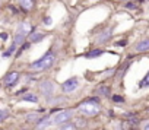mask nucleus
Listing matches in <instances>:
<instances>
[{"label": "nucleus", "mask_w": 149, "mask_h": 130, "mask_svg": "<svg viewBox=\"0 0 149 130\" xmlns=\"http://www.w3.org/2000/svg\"><path fill=\"white\" fill-rule=\"evenodd\" d=\"M78 111L85 115V117H95L100 114L101 111V107H100V99L97 97H91L88 99H85L84 102L79 104L78 107Z\"/></svg>", "instance_id": "f257e3e1"}, {"label": "nucleus", "mask_w": 149, "mask_h": 130, "mask_svg": "<svg viewBox=\"0 0 149 130\" xmlns=\"http://www.w3.org/2000/svg\"><path fill=\"white\" fill-rule=\"evenodd\" d=\"M54 58H56V57H54V53H53V51H48V53H45L41 58L32 61V63L29 64V67H31L32 70H35V72L47 70V69H50V67L53 66Z\"/></svg>", "instance_id": "f03ea898"}, {"label": "nucleus", "mask_w": 149, "mask_h": 130, "mask_svg": "<svg viewBox=\"0 0 149 130\" xmlns=\"http://www.w3.org/2000/svg\"><path fill=\"white\" fill-rule=\"evenodd\" d=\"M32 29V26H29L28 24H25V22H21L19 25H18V28H16V32H15V41H13V44L15 45H19V44H22L24 42V40L26 38V35L29 34V31Z\"/></svg>", "instance_id": "7ed1b4c3"}, {"label": "nucleus", "mask_w": 149, "mask_h": 130, "mask_svg": "<svg viewBox=\"0 0 149 130\" xmlns=\"http://www.w3.org/2000/svg\"><path fill=\"white\" fill-rule=\"evenodd\" d=\"M72 117H73L72 110H61L56 113V115L53 117V124H66L67 121L72 120Z\"/></svg>", "instance_id": "20e7f679"}, {"label": "nucleus", "mask_w": 149, "mask_h": 130, "mask_svg": "<svg viewBox=\"0 0 149 130\" xmlns=\"http://www.w3.org/2000/svg\"><path fill=\"white\" fill-rule=\"evenodd\" d=\"M79 88V79L78 78H70L67 79L66 82L61 83V91L64 94H70V92H74Z\"/></svg>", "instance_id": "39448f33"}, {"label": "nucleus", "mask_w": 149, "mask_h": 130, "mask_svg": "<svg viewBox=\"0 0 149 130\" xmlns=\"http://www.w3.org/2000/svg\"><path fill=\"white\" fill-rule=\"evenodd\" d=\"M40 89H41V94L48 98V97H51L53 92H54V83H53L51 81H42V82L40 83Z\"/></svg>", "instance_id": "423d86ee"}, {"label": "nucleus", "mask_w": 149, "mask_h": 130, "mask_svg": "<svg viewBox=\"0 0 149 130\" xmlns=\"http://www.w3.org/2000/svg\"><path fill=\"white\" fill-rule=\"evenodd\" d=\"M111 34H113V28H105V29H102L98 35H97V38H95V41L98 42V44H102V42H107L110 38H111Z\"/></svg>", "instance_id": "0eeeda50"}, {"label": "nucleus", "mask_w": 149, "mask_h": 130, "mask_svg": "<svg viewBox=\"0 0 149 130\" xmlns=\"http://www.w3.org/2000/svg\"><path fill=\"white\" fill-rule=\"evenodd\" d=\"M18 79H19V73L18 72H10V73H8L5 76L3 82H5V85L8 88H12V86H15V83L18 82Z\"/></svg>", "instance_id": "6e6552de"}, {"label": "nucleus", "mask_w": 149, "mask_h": 130, "mask_svg": "<svg viewBox=\"0 0 149 130\" xmlns=\"http://www.w3.org/2000/svg\"><path fill=\"white\" fill-rule=\"evenodd\" d=\"M53 124V118L50 117V115H44V117H41L38 121H37V129L38 130H45L47 127H50Z\"/></svg>", "instance_id": "1a4fd4ad"}, {"label": "nucleus", "mask_w": 149, "mask_h": 130, "mask_svg": "<svg viewBox=\"0 0 149 130\" xmlns=\"http://www.w3.org/2000/svg\"><path fill=\"white\" fill-rule=\"evenodd\" d=\"M148 50H149V38L140 40L134 45V51H137V53H143V51H148Z\"/></svg>", "instance_id": "9d476101"}, {"label": "nucleus", "mask_w": 149, "mask_h": 130, "mask_svg": "<svg viewBox=\"0 0 149 130\" xmlns=\"http://www.w3.org/2000/svg\"><path fill=\"white\" fill-rule=\"evenodd\" d=\"M21 99L25 101V102H32V104H37V102H38V97H37L35 94H31V92L24 94V95L21 97Z\"/></svg>", "instance_id": "9b49d317"}, {"label": "nucleus", "mask_w": 149, "mask_h": 130, "mask_svg": "<svg viewBox=\"0 0 149 130\" xmlns=\"http://www.w3.org/2000/svg\"><path fill=\"white\" fill-rule=\"evenodd\" d=\"M44 34L42 32H37V31H34L31 35H29V42H40V41H42L44 40Z\"/></svg>", "instance_id": "f8f14e48"}, {"label": "nucleus", "mask_w": 149, "mask_h": 130, "mask_svg": "<svg viewBox=\"0 0 149 130\" xmlns=\"http://www.w3.org/2000/svg\"><path fill=\"white\" fill-rule=\"evenodd\" d=\"M104 54V50L102 48H94V50H91L89 53H86V57L88 58H95V57H100V56H102Z\"/></svg>", "instance_id": "ddd939ff"}, {"label": "nucleus", "mask_w": 149, "mask_h": 130, "mask_svg": "<svg viewBox=\"0 0 149 130\" xmlns=\"http://www.w3.org/2000/svg\"><path fill=\"white\" fill-rule=\"evenodd\" d=\"M18 2H19V6L24 10H29L34 6V0H18Z\"/></svg>", "instance_id": "4468645a"}, {"label": "nucleus", "mask_w": 149, "mask_h": 130, "mask_svg": "<svg viewBox=\"0 0 149 130\" xmlns=\"http://www.w3.org/2000/svg\"><path fill=\"white\" fill-rule=\"evenodd\" d=\"M40 118H41L40 117V113H31V114H26V117H25V120L28 123H37Z\"/></svg>", "instance_id": "2eb2a0df"}, {"label": "nucleus", "mask_w": 149, "mask_h": 130, "mask_svg": "<svg viewBox=\"0 0 149 130\" xmlns=\"http://www.w3.org/2000/svg\"><path fill=\"white\" fill-rule=\"evenodd\" d=\"M98 92H100L102 97H110V86H107V85H101V86L98 88Z\"/></svg>", "instance_id": "dca6fc26"}, {"label": "nucleus", "mask_w": 149, "mask_h": 130, "mask_svg": "<svg viewBox=\"0 0 149 130\" xmlns=\"http://www.w3.org/2000/svg\"><path fill=\"white\" fill-rule=\"evenodd\" d=\"M139 88H149V72H148V75H146V76L140 81Z\"/></svg>", "instance_id": "f3484780"}, {"label": "nucleus", "mask_w": 149, "mask_h": 130, "mask_svg": "<svg viewBox=\"0 0 149 130\" xmlns=\"http://www.w3.org/2000/svg\"><path fill=\"white\" fill-rule=\"evenodd\" d=\"M15 50H16V45L12 42V45H10V47H9V48H8V50L3 53V57H9V56H12V54L15 53Z\"/></svg>", "instance_id": "a211bd4d"}, {"label": "nucleus", "mask_w": 149, "mask_h": 130, "mask_svg": "<svg viewBox=\"0 0 149 130\" xmlns=\"http://www.w3.org/2000/svg\"><path fill=\"white\" fill-rule=\"evenodd\" d=\"M8 117H9V111L8 110H0V123L5 121Z\"/></svg>", "instance_id": "6ab92c4d"}, {"label": "nucleus", "mask_w": 149, "mask_h": 130, "mask_svg": "<svg viewBox=\"0 0 149 130\" xmlns=\"http://www.w3.org/2000/svg\"><path fill=\"white\" fill-rule=\"evenodd\" d=\"M58 130H76V127H74V124L66 123V124H63V127H61V129H58Z\"/></svg>", "instance_id": "aec40b11"}, {"label": "nucleus", "mask_w": 149, "mask_h": 130, "mask_svg": "<svg viewBox=\"0 0 149 130\" xmlns=\"http://www.w3.org/2000/svg\"><path fill=\"white\" fill-rule=\"evenodd\" d=\"M114 102H118V104H123L124 102V98L121 97V95H113V98H111Z\"/></svg>", "instance_id": "412c9836"}, {"label": "nucleus", "mask_w": 149, "mask_h": 130, "mask_svg": "<svg viewBox=\"0 0 149 130\" xmlns=\"http://www.w3.org/2000/svg\"><path fill=\"white\" fill-rule=\"evenodd\" d=\"M124 8H126V9H136L137 6H136V5H134L133 2H127V3L124 5Z\"/></svg>", "instance_id": "4be33fe9"}, {"label": "nucleus", "mask_w": 149, "mask_h": 130, "mask_svg": "<svg viewBox=\"0 0 149 130\" xmlns=\"http://www.w3.org/2000/svg\"><path fill=\"white\" fill-rule=\"evenodd\" d=\"M28 47H29V44H25V45H22V47H21V50H19V51H18V53H16V56H18V57H19V56H21V54H22V51H24V50H26V48H28Z\"/></svg>", "instance_id": "5701e85b"}, {"label": "nucleus", "mask_w": 149, "mask_h": 130, "mask_svg": "<svg viewBox=\"0 0 149 130\" xmlns=\"http://www.w3.org/2000/svg\"><path fill=\"white\" fill-rule=\"evenodd\" d=\"M51 22H53V21H51V18H50V16L44 18V24H45V25H51Z\"/></svg>", "instance_id": "b1692460"}, {"label": "nucleus", "mask_w": 149, "mask_h": 130, "mask_svg": "<svg viewBox=\"0 0 149 130\" xmlns=\"http://www.w3.org/2000/svg\"><path fill=\"white\" fill-rule=\"evenodd\" d=\"M0 38H2V40H6V38H8V34L2 32V34H0Z\"/></svg>", "instance_id": "393cba45"}, {"label": "nucleus", "mask_w": 149, "mask_h": 130, "mask_svg": "<svg viewBox=\"0 0 149 130\" xmlns=\"http://www.w3.org/2000/svg\"><path fill=\"white\" fill-rule=\"evenodd\" d=\"M126 42H127V41H126V40H123V41H120V42H117L116 45H126Z\"/></svg>", "instance_id": "a878e982"}, {"label": "nucleus", "mask_w": 149, "mask_h": 130, "mask_svg": "<svg viewBox=\"0 0 149 130\" xmlns=\"http://www.w3.org/2000/svg\"><path fill=\"white\" fill-rule=\"evenodd\" d=\"M143 130H149V123H146V124H145V127H143Z\"/></svg>", "instance_id": "bb28decb"}, {"label": "nucleus", "mask_w": 149, "mask_h": 130, "mask_svg": "<svg viewBox=\"0 0 149 130\" xmlns=\"http://www.w3.org/2000/svg\"><path fill=\"white\" fill-rule=\"evenodd\" d=\"M25 130H28V129H25Z\"/></svg>", "instance_id": "cd10ccee"}]
</instances>
